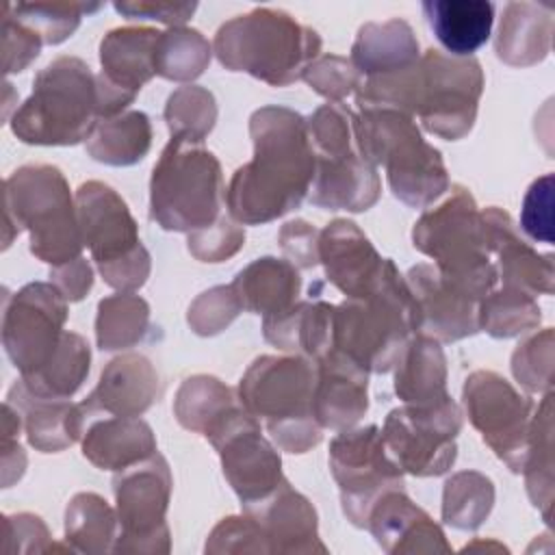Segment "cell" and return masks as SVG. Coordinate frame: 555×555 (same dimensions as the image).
<instances>
[{"mask_svg": "<svg viewBox=\"0 0 555 555\" xmlns=\"http://www.w3.org/2000/svg\"><path fill=\"white\" fill-rule=\"evenodd\" d=\"M254 158L236 169L225 204L236 223H267L297 208L314 180L308 121L284 106L258 108L249 119Z\"/></svg>", "mask_w": 555, "mask_h": 555, "instance_id": "6da1fadb", "label": "cell"}, {"mask_svg": "<svg viewBox=\"0 0 555 555\" xmlns=\"http://www.w3.org/2000/svg\"><path fill=\"white\" fill-rule=\"evenodd\" d=\"M483 91V72L473 56L427 50L410 67L369 76L358 87L362 108H392L418 117L423 128L447 141L470 132Z\"/></svg>", "mask_w": 555, "mask_h": 555, "instance_id": "7a4b0ae2", "label": "cell"}, {"mask_svg": "<svg viewBox=\"0 0 555 555\" xmlns=\"http://www.w3.org/2000/svg\"><path fill=\"white\" fill-rule=\"evenodd\" d=\"M215 54L230 72H245L271 87L299 80L321 52V37L280 9H254L221 24Z\"/></svg>", "mask_w": 555, "mask_h": 555, "instance_id": "3957f363", "label": "cell"}, {"mask_svg": "<svg viewBox=\"0 0 555 555\" xmlns=\"http://www.w3.org/2000/svg\"><path fill=\"white\" fill-rule=\"evenodd\" d=\"M334 347L366 373L390 371L416 332V304L405 278L388 258L382 282L364 297L334 306Z\"/></svg>", "mask_w": 555, "mask_h": 555, "instance_id": "277c9868", "label": "cell"}, {"mask_svg": "<svg viewBox=\"0 0 555 555\" xmlns=\"http://www.w3.org/2000/svg\"><path fill=\"white\" fill-rule=\"evenodd\" d=\"M412 241L453 286L475 299L494 291L499 271L490 260L488 225L466 189L453 186L440 206L425 210L414 223Z\"/></svg>", "mask_w": 555, "mask_h": 555, "instance_id": "5b68a950", "label": "cell"}, {"mask_svg": "<svg viewBox=\"0 0 555 555\" xmlns=\"http://www.w3.org/2000/svg\"><path fill=\"white\" fill-rule=\"evenodd\" d=\"M317 366L304 356H260L238 384V401L264 423L288 453H306L321 442L323 427L312 414Z\"/></svg>", "mask_w": 555, "mask_h": 555, "instance_id": "8992f818", "label": "cell"}, {"mask_svg": "<svg viewBox=\"0 0 555 555\" xmlns=\"http://www.w3.org/2000/svg\"><path fill=\"white\" fill-rule=\"evenodd\" d=\"M98 76L76 56L43 67L30 98L15 111L13 132L37 145H74L89 139L100 121Z\"/></svg>", "mask_w": 555, "mask_h": 555, "instance_id": "52a82bcc", "label": "cell"}, {"mask_svg": "<svg viewBox=\"0 0 555 555\" xmlns=\"http://www.w3.org/2000/svg\"><path fill=\"white\" fill-rule=\"evenodd\" d=\"M356 141L366 163L386 167L395 197L408 206L423 208L449 189L442 156L421 137L414 117L392 108H362Z\"/></svg>", "mask_w": 555, "mask_h": 555, "instance_id": "ba28073f", "label": "cell"}, {"mask_svg": "<svg viewBox=\"0 0 555 555\" xmlns=\"http://www.w3.org/2000/svg\"><path fill=\"white\" fill-rule=\"evenodd\" d=\"M221 165L202 143L171 137L150 180V217L173 232H195L221 217Z\"/></svg>", "mask_w": 555, "mask_h": 555, "instance_id": "9c48e42d", "label": "cell"}, {"mask_svg": "<svg viewBox=\"0 0 555 555\" xmlns=\"http://www.w3.org/2000/svg\"><path fill=\"white\" fill-rule=\"evenodd\" d=\"M314 150L312 204L330 210H369L379 197V176L358 150L356 115L340 102L321 106L308 119Z\"/></svg>", "mask_w": 555, "mask_h": 555, "instance_id": "30bf717a", "label": "cell"}, {"mask_svg": "<svg viewBox=\"0 0 555 555\" xmlns=\"http://www.w3.org/2000/svg\"><path fill=\"white\" fill-rule=\"evenodd\" d=\"M7 219L30 230V251L54 267L80 258L78 210L63 173L50 165L17 169L4 182Z\"/></svg>", "mask_w": 555, "mask_h": 555, "instance_id": "8fae6325", "label": "cell"}, {"mask_svg": "<svg viewBox=\"0 0 555 555\" xmlns=\"http://www.w3.org/2000/svg\"><path fill=\"white\" fill-rule=\"evenodd\" d=\"M82 243L104 278L119 291H134L150 275V254L141 245L137 221L126 202L102 182H85L76 191Z\"/></svg>", "mask_w": 555, "mask_h": 555, "instance_id": "7c38bea8", "label": "cell"}, {"mask_svg": "<svg viewBox=\"0 0 555 555\" xmlns=\"http://www.w3.org/2000/svg\"><path fill=\"white\" fill-rule=\"evenodd\" d=\"M460 427L462 412L447 397L431 405L395 408L384 421L382 440L403 473L436 477L447 473L455 462V436Z\"/></svg>", "mask_w": 555, "mask_h": 555, "instance_id": "4fadbf2b", "label": "cell"}, {"mask_svg": "<svg viewBox=\"0 0 555 555\" xmlns=\"http://www.w3.org/2000/svg\"><path fill=\"white\" fill-rule=\"evenodd\" d=\"M330 468L340 488L343 512L366 527L369 512L388 490H403V470L388 455L375 425L343 429L330 444Z\"/></svg>", "mask_w": 555, "mask_h": 555, "instance_id": "5bb4252c", "label": "cell"}, {"mask_svg": "<svg viewBox=\"0 0 555 555\" xmlns=\"http://www.w3.org/2000/svg\"><path fill=\"white\" fill-rule=\"evenodd\" d=\"M464 408L483 442L509 470L520 473L527 455L533 401L494 371H475L464 382Z\"/></svg>", "mask_w": 555, "mask_h": 555, "instance_id": "9a60e30c", "label": "cell"}, {"mask_svg": "<svg viewBox=\"0 0 555 555\" xmlns=\"http://www.w3.org/2000/svg\"><path fill=\"white\" fill-rule=\"evenodd\" d=\"M117 516L121 525L115 551H169V529L165 512L171 494V473L163 455L117 473L113 481Z\"/></svg>", "mask_w": 555, "mask_h": 555, "instance_id": "2e32d148", "label": "cell"}, {"mask_svg": "<svg viewBox=\"0 0 555 555\" xmlns=\"http://www.w3.org/2000/svg\"><path fill=\"white\" fill-rule=\"evenodd\" d=\"M221 455L223 475L243 505L269 496L282 481V460L260 434V421L238 403L208 436Z\"/></svg>", "mask_w": 555, "mask_h": 555, "instance_id": "e0dca14e", "label": "cell"}, {"mask_svg": "<svg viewBox=\"0 0 555 555\" xmlns=\"http://www.w3.org/2000/svg\"><path fill=\"white\" fill-rule=\"evenodd\" d=\"M65 295L52 284L24 286L4 314V347L22 377L41 371L63 340L67 319Z\"/></svg>", "mask_w": 555, "mask_h": 555, "instance_id": "ac0fdd59", "label": "cell"}, {"mask_svg": "<svg viewBox=\"0 0 555 555\" xmlns=\"http://www.w3.org/2000/svg\"><path fill=\"white\" fill-rule=\"evenodd\" d=\"M158 37L160 30L150 26H124L104 35L100 43L102 72L98 76L102 119L121 115L156 74Z\"/></svg>", "mask_w": 555, "mask_h": 555, "instance_id": "d6986e66", "label": "cell"}, {"mask_svg": "<svg viewBox=\"0 0 555 555\" xmlns=\"http://www.w3.org/2000/svg\"><path fill=\"white\" fill-rule=\"evenodd\" d=\"M405 282L416 304L418 334L451 343L479 332V299L447 282L434 264L412 267Z\"/></svg>", "mask_w": 555, "mask_h": 555, "instance_id": "ffe728a7", "label": "cell"}, {"mask_svg": "<svg viewBox=\"0 0 555 555\" xmlns=\"http://www.w3.org/2000/svg\"><path fill=\"white\" fill-rule=\"evenodd\" d=\"M319 262L327 282L351 299L369 295L382 282L388 258L377 254L353 221L336 219L319 232Z\"/></svg>", "mask_w": 555, "mask_h": 555, "instance_id": "44dd1931", "label": "cell"}, {"mask_svg": "<svg viewBox=\"0 0 555 555\" xmlns=\"http://www.w3.org/2000/svg\"><path fill=\"white\" fill-rule=\"evenodd\" d=\"M314 366L312 414L317 423L334 431L351 429L369 410V373L336 347Z\"/></svg>", "mask_w": 555, "mask_h": 555, "instance_id": "7402d4cb", "label": "cell"}, {"mask_svg": "<svg viewBox=\"0 0 555 555\" xmlns=\"http://www.w3.org/2000/svg\"><path fill=\"white\" fill-rule=\"evenodd\" d=\"M243 512L260 527L271 553H325L314 507L286 479L262 501L243 505Z\"/></svg>", "mask_w": 555, "mask_h": 555, "instance_id": "603a6c76", "label": "cell"}, {"mask_svg": "<svg viewBox=\"0 0 555 555\" xmlns=\"http://www.w3.org/2000/svg\"><path fill=\"white\" fill-rule=\"evenodd\" d=\"M481 212L488 225L490 251L499 258L496 271L503 280V286L520 288L531 297L553 295V256L538 254L527 241H522L512 217L505 210L490 206Z\"/></svg>", "mask_w": 555, "mask_h": 555, "instance_id": "cb8c5ba5", "label": "cell"}, {"mask_svg": "<svg viewBox=\"0 0 555 555\" xmlns=\"http://www.w3.org/2000/svg\"><path fill=\"white\" fill-rule=\"evenodd\" d=\"M366 527L386 553H449L442 529L403 490L384 492L369 512Z\"/></svg>", "mask_w": 555, "mask_h": 555, "instance_id": "d4e9b609", "label": "cell"}, {"mask_svg": "<svg viewBox=\"0 0 555 555\" xmlns=\"http://www.w3.org/2000/svg\"><path fill=\"white\" fill-rule=\"evenodd\" d=\"M158 395V375L152 362L139 353H126L106 364L95 390L80 403L85 416L106 412L113 416H139Z\"/></svg>", "mask_w": 555, "mask_h": 555, "instance_id": "484cf974", "label": "cell"}, {"mask_svg": "<svg viewBox=\"0 0 555 555\" xmlns=\"http://www.w3.org/2000/svg\"><path fill=\"white\" fill-rule=\"evenodd\" d=\"M553 7L538 2H509L503 9L496 56L514 67H529L542 63L553 43Z\"/></svg>", "mask_w": 555, "mask_h": 555, "instance_id": "4316f807", "label": "cell"}, {"mask_svg": "<svg viewBox=\"0 0 555 555\" xmlns=\"http://www.w3.org/2000/svg\"><path fill=\"white\" fill-rule=\"evenodd\" d=\"M85 457L106 470H124L156 453V440L147 423L137 416H113L91 423L82 438Z\"/></svg>", "mask_w": 555, "mask_h": 555, "instance_id": "83f0119b", "label": "cell"}, {"mask_svg": "<svg viewBox=\"0 0 555 555\" xmlns=\"http://www.w3.org/2000/svg\"><path fill=\"white\" fill-rule=\"evenodd\" d=\"M230 288L243 310L269 319L291 310L297 304L301 278L288 260L264 256L238 271Z\"/></svg>", "mask_w": 555, "mask_h": 555, "instance_id": "f1b7e54d", "label": "cell"}, {"mask_svg": "<svg viewBox=\"0 0 555 555\" xmlns=\"http://www.w3.org/2000/svg\"><path fill=\"white\" fill-rule=\"evenodd\" d=\"M421 9L451 56H470L490 39L494 7L488 0H427Z\"/></svg>", "mask_w": 555, "mask_h": 555, "instance_id": "f546056e", "label": "cell"}, {"mask_svg": "<svg viewBox=\"0 0 555 555\" xmlns=\"http://www.w3.org/2000/svg\"><path fill=\"white\" fill-rule=\"evenodd\" d=\"M395 366V392L405 405H431L449 397L447 360L431 336L410 338Z\"/></svg>", "mask_w": 555, "mask_h": 555, "instance_id": "4dcf8cb0", "label": "cell"}, {"mask_svg": "<svg viewBox=\"0 0 555 555\" xmlns=\"http://www.w3.org/2000/svg\"><path fill=\"white\" fill-rule=\"evenodd\" d=\"M416 59L418 41L403 20L364 24L351 48V63L366 78L410 67Z\"/></svg>", "mask_w": 555, "mask_h": 555, "instance_id": "1f68e13d", "label": "cell"}, {"mask_svg": "<svg viewBox=\"0 0 555 555\" xmlns=\"http://www.w3.org/2000/svg\"><path fill=\"white\" fill-rule=\"evenodd\" d=\"M525 486L531 503L542 512L551 525L553 509V392H544L542 401L533 408L529 442L522 470Z\"/></svg>", "mask_w": 555, "mask_h": 555, "instance_id": "d6a6232c", "label": "cell"}, {"mask_svg": "<svg viewBox=\"0 0 555 555\" xmlns=\"http://www.w3.org/2000/svg\"><path fill=\"white\" fill-rule=\"evenodd\" d=\"M152 143V126L145 113L128 111L108 119H100L87 139V152L106 165H134Z\"/></svg>", "mask_w": 555, "mask_h": 555, "instance_id": "836d02e7", "label": "cell"}, {"mask_svg": "<svg viewBox=\"0 0 555 555\" xmlns=\"http://www.w3.org/2000/svg\"><path fill=\"white\" fill-rule=\"evenodd\" d=\"M22 390L30 401H22L26 412V434L33 447L39 451H61L76 442L85 431V412L80 403L74 405L67 399H48L28 392L22 384Z\"/></svg>", "mask_w": 555, "mask_h": 555, "instance_id": "e575fe53", "label": "cell"}, {"mask_svg": "<svg viewBox=\"0 0 555 555\" xmlns=\"http://www.w3.org/2000/svg\"><path fill=\"white\" fill-rule=\"evenodd\" d=\"M236 405L234 392L217 377L195 375L182 382L173 412L182 427L208 436Z\"/></svg>", "mask_w": 555, "mask_h": 555, "instance_id": "d590c367", "label": "cell"}, {"mask_svg": "<svg viewBox=\"0 0 555 555\" xmlns=\"http://www.w3.org/2000/svg\"><path fill=\"white\" fill-rule=\"evenodd\" d=\"M89 345L82 336L65 332L54 358L35 375L22 377L24 388L37 397L48 399H69L89 373Z\"/></svg>", "mask_w": 555, "mask_h": 555, "instance_id": "8d00e7d4", "label": "cell"}, {"mask_svg": "<svg viewBox=\"0 0 555 555\" xmlns=\"http://www.w3.org/2000/svg\"><path fill=\"white\" fill-rule=\"evenodd\" d=\"M477 321L479 330L488 332L490 336L512 338L535 330L542 321V310L529 293L503 286L479 299Z\"/></svg>", "mask_w": 555, "mask_h": 555, "instance_id": "74e56055", "label": "cell"}, {"mask_svg": "<svg viewBox=\"0 0 555 555\" xmlns=\"http://www.w3.org/2000/svg\"><path fill=\"white\" fill-rule=\"evenodd\" d=\"M150 308L132 293H117L100 301L95 334L100 349H126L137 345L147 332Z\"/></svg>", "mask_w": 555, "mask_h": 555, "instance_id": "f35d334b", "label": "cell"}, {"mask_svg": "<svg viewBox=\"0 0 555 555\" xmlns=\"http://www.w3.org/2000/svg\"><path fill=\"white\" fill-rule=\"evenodd\" d=\"M210 63L208 39L193 28L173 26L156 43V74L167 80H193Z\"/></svg>", "mask_w": 555, "mask_h": 555, "instance_id": "ab89813d", "label": "cell"}, {"mask_svg": "<svg viewBox=\"0 0 555 555\" xmlns=\"http://www.w3.org/2000/svg\"><path fill=\"white\" fill-rule=\"evenodd\" d=\"M494 503L492 481L475 470H462L444 483L442 518L455 529H477Z\"/></svg>", "mask_w": 555, "mask_h": 555, "instance_id": "60d3db41", "label": "cell"}, {"mask_svg": "<svg viewBox=\"0 0 555 555\" xmlns=\"http://www.w3.org/2000/svg\"><path fill=\"white\" fill-rule=\"evenodd\" d=\"M67 540L76 542V548L100 553L111 548L115 538V514L108 503L91 492L76 494L65 516Z\"/></svg>", "mask_w": 555, "mask_h": 555, "instance_id": "b9f144b4", "label": "cell"}, {"mask_svg": "<svg viewBox=\"0 0 555 555\" xmlns=\"http://www.w3.org/2000/svg\"><path fill=\"white\" fill-rule=\"evenodd\" d=\"M13 17L30 28L43 43L65 41L80 24L85 13L98 11L100 4H76V2H20L9 4Z\"/></svg>", "mask_w": 555, "mask_h": 555, "instance_id": "7bdbcfd3", "label": "cell"}, {"mask_svg": "<svg viewBox=\"0 0 555 555\" xmlns=\"http://www.w3.org/2000/svg\"><path fill=\"white\" fill-rule=\"evenodd\" d=\"M165 119L171 137H184L202 143L212 130L217 119V106L210 91L189 85L176 89L165 106Z\"/></svg>", "mask_w": 555, "mask_h": 555, "instance_id": "ee69618b", "label": "cell"}, {"mask_svg": "<svg viewBox=\"0 0 555 555\" xmlns=\"http://www.w3.org/2000/svg\"><path fill=\"white\" fill-rule=\"evenodd\" d=\"M553 327L522 340L512 353V373L527 392H551L553 388Z\"/></svg>", "mask_w": 555, "mask_h": 555, "instance_id": "f6af8a7d", "label": "cell"}, {"mask_svg": "<svg viewBox=\"0 0 555 555\" xmlns=\"http://www.w3.org/2000/svg\"><path fill=\"white\" fill-rule=\"evenodd\" d=\"M301 78L317 93H321L323 98H327L332 102H340L349 93L358 91V87L362 85L360 72L353 67V63L343 56H336V54H325V56L314 59L306 67Z\"/></svg>", "mask_w": 555, "mask_h": 555, "instance_id": "bcb514c9", "label": "cell"}, {"mask_svg": "<svg viewBox=\"0 0 555 555\" xmlns=\"http://www.w3.org/2000/svg\"><path fill=\"white\" fill-rule=\"evenodd\" d=\"M245 241V232L234 219L221 215L212 225L189 234V251L202 262H221L234 256Z\"/></svg>", "mask_w": 555, "mask_h": 555, "instance_id": "7dc6e473", "label": "cell"}, {"mask_svg": "<svg viewBox=\"0 0 555 555\" xmlns=\"http://www.w3.org/2000/svg\"><path fill=\"white\" fill-rule=\"evenodd\" d=\"M241 306L230 286H217L202 293L189 308V323L197 334H217L230 325Z\"/></svg>", "mask_w": 555, "mask_h": 555, "instance_id": "c3c4849f", "label": "cell"}, {"mask_svg": "<svg viewBox=\"0 0 555 555\" xmlns=\"http://www.w3.org/2000/svg\"><path fill=\"white\" fill-rule=\"evenodd\" d=\"M520 225L533 241L553 243V173L540 176L527 189Z\"/></svg>", "mask_w": 555, "mask_h": 555, "instance_id": "681fc988", "label": "cell"}, {"mask_svg": "<svg viewBox=\"0 0 555 555\" xmlns=\"http://www.w3.org/2000/svg\"><path fill=\"white\" fill-rule=\"evenodd\" d=\"M280 247L293 267H312L319 262V232L304 219L282 225Z\"/></svg>", "mask_w": 555, "mask_h": 555, "instance_id": "f907efd6", "label": "cell"}, {"mask_svg": "<svg viewBox=\"0 0 555 555\" xmlns=\"http://www.w3.org/2000/svg\"><path fill=\"white\" fill-rule=\"evenodd\" d=\"M2 33H4V50H11L15 46L13 52L4 54V67L7 72H22L33 59H37L39 48H41V39L26 28L24 24H20L7 9L4 4V22H2Z\"/></svg>", "mask_w": 555, "mask_h": 555, "instance_id": "816d5d0a", "label": "cell"}, {"mask_svg": "<svg viewBox=\"0 0 555 555\" xmlns=\"http://www.w3.org/2000/svg\"><path fill=\"white\" fill-rule=\"evenodd\" d=\"M197 4H173V2H115V11L130 20H156L163 24L182 26L195 13Z\"/></svg>", "mask_w": 555, "mask_h": 555, "instance_id": "f5cc1de1", "label": "cell"}, {"mask_svg": "<svg viewBox=\"0 0 555 555\" xmlns=\"http://www.w3.org/2000/svg\"><path fill=\"white\" fill-rule=\"evenodd\" d=\"M56 280V288L65 295V299L69 301H78L82 299L91 284H93V273H91V267L87 264V260L80 256L63 267H56L54 269V275Z\"/></svg>", "mask_w": 555, "mask_h": 555, "instance_id": "db71d44e", "label": "cell"}]
</instances>
